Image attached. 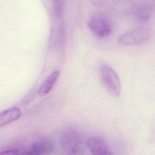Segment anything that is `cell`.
Listing matches in <instances>:
<instances>
[{"instance_id": "obj_8", "label": "cell", "mask_w": 155, "mask_h": 155, "mask_svg": "<svg viewBox=\"0 0 155 155\" xmlns=\"http://www.w3.org/2000/svg\"><path fill=\"white\" fill-rule=\"evenodd\" d=\"M59 75V71H57L53 72L50 74L45 81L42 84L39 88L38 93L40 96H45L50 92L56 82Z\"/></svg>"}, {"instance_id": "obj_4", "label": "cell", "mask_w": 155, "mask_h": 155, "mask_svg": "<svg viewBox=\"0 0 155 155\" xmlns=\"http://www.w3.org/2000/svg\"><path fill=\"white\" fill-rule=\"evenodd\" d=\"M88 25L92 31L99 37H107L111 32L110 22L107 17L103 14L94 15L89 20Z\"/></svg>"}, {"instance_id": "obj_5", "label": "cell", "mask_w": 155, "mask_h": 155, "mask_svg": "<svg viewBox=\"0 0 155 155\" xmlns=\"http://www.w3.org/2000/svg\"><path fill=\"white\" fill-rule=\"evenodd\" d=\"M54 149V143L50 138L41 139L33 144L24 155H51Z\"/></svg>"}, {"instance_id": "obj_9", "label": "cell", "mask_w": 155, "mask_h": 155, "mask_svg": "<svg viewBox=\"0 0 155 155\" xmlns=\"http://www.w3.org/2000/svg\"><path fill=\"white\" fill-rule=\"evenodd\" d=\"M19 151L16 149L7 150L0 152V155H18Z\"/></svg>"}, {"instance_id": "obj_3", "label": "cell", "mask_w": 155, "mask_h": 155, "mask_svg": "<svg viewBox=\"0 0 155 155\" xmlns=\"http://www.w3.org/2000/svg\"><path fill=\"white\" fill-rule=\"evenodd\" d=\"M151 36V31L146 27H140L122 35L118 38V43L123 45L142 44L148 41Z\"/></svg>"}, {"instance_id": "obj_2", "label": "cell", "mask_w": 155, "mask_h": 155, "mask_svg": "<svg viewBox=\"0 0 155 155\" xmlns=\"http://www.w3.org/2000/svg\"><path fill=\"white\" fill-rule=\"evenodd\" d=\"M100 71L102 82L106 91L115 98L120 97L122 86L116 72L107 64L102 65Z\"/></svg>"}, {"instance_id": "obj_7", "label": "cell", "mask_w": 155, "mask_h": 155, "mask_svg": "<svg viewBox=\"0 0 155 155\" xmlns=\"http://www.w3.org/2000/svg\"><path fill=\"white\" fill-rule=\"evenodd\" d=\"M21 111L17 107L8 108L0 113V127L6 125L20 118Z\"/></svg>"}, {"instance_id": "obj_1", "label": "cell", "mask_w": 155, "mask_h": 155, "mask_svg": "<svg viewBox=\"0 0 155 155\" xmlns=\"http://www.w3.org/2000/svg\"><path fill=\"white\" fill-rule=\"evenodd\" d=\"M60 143L66 155H83V142L76 131L67 130L64 132L60 137Z\"/></svg>"}, {"instance_id": "obj_6", "label": "cell", "mask_w": 155, "mask_h": 155, "mask_svg": "<svg viewBox=\"0 0 155 155\" xmlns=\"http://www.w3.org/2000/svg\"><path fill=\"white\" fill-rule=\"evenodd\" d=\"M86 145L93 155H113L103 140L98 137H89L86 140Z\"/></svg>"}]
</instances>
